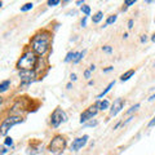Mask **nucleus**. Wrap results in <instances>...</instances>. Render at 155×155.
I'll use <instances>...</instances> for the list:
<instances>
[{
    "instance_id": "nucleus-32",
    "label": "nucleus",
    "mask_w": 155,
    "mask_h": 155,
    "mask_svg": "<svg viewBox=\"0 0 155 155\" xmlns=\"http://www.w3.org/2000/svg\"><path fill=\"white\" fill-rule=\"evenodd\" d=\"M70 79H71L72 81H75V80H76V75H75V74H71V75H70Z\"/></svg>"
},
{
    "instance_id": "nucleus-8",
    "label": "nucleus",
    "mask_w": 155,
    "mask_h": 155,
    "mask_svg": "<svg viewBox=\"0 0 155 155\" xmlns=\"http://www.w3.org/2000/svg\"><path fill=\"white\" fill-rule=\"evenodd\" d=\"M124 107V100L123 98H116L114 101V104L113 106H111V109H110V116L113 118V116H115L118 113H120L122 111V109Z\"/></svg>"
},
{
    "instance_id": "nucleus-35",
    "label": "nucleus",
    "mask_w": 155,
    "mask_h": 155,
    "mask_svg": "<svg viewBox=\"0 0 155 155\" xmlns=\"http://www.w3.org/2000/svg\"><path fill=\"white\" fill-rule=\"evenodd\" d=\"M76 4H78V5H81V4L84 5V2H83V0H79V2H76Z\"/></svg>"
},
{
    "instance_id": "nucleus-12",
    "label": "nucleus",
    "mask_w": 155,
    "mask_h": 155,
    "mask_svg": "<svg viewBox=\"0 0 155 155\" xmlns=\"http://www.w3.org/2000/svg\"><path fill=\"white\" fill-rule=\"evenodd\" d=\"M114 85H115V81H111V83H110V84H109L107 87H106V88H105V89H104L102 92H101V93H100L98 96H97V98H102V97H104V96H105L106 93H107V92H110V89L113 88Z\"/></svg>"
},
{
    "instance_id": "nucleus-11",
    "label": "nucleus",
    "mask_w": 155,
    "mask_h": 155,
    "mask_svg": "<svg viewBox=\"0 0 155 155\" xmlns=\"http://www.w3.org/2000/svg\"><path fill=\"white\" fill-rule=\"evenodd\" d=\"M134 75V70H128L127 72H124V74L120 76V80L122 81H127L128 79H130V78H132Z\"/></svg>"
},
{
    "instance_id": "nucleus-16",
    "label": "nucleus",
    "mask_w": 155,
    "mask_h": 155,
    "mask_svg": "<svg viewBox=\"0 0 155 155\" xmlns=\"http://www.w3.org/2000/svg\"><path fill=\"white\" fill-rule=\"evenodd\" d=\"M116 18H118V16L116 14H114V16H110V17H107V19H106V23L102 26V27H106V26H109V25H111V23H114L115 21H116Z\"/></svg>"
},
{
    "instance_id": "nucleus-5",
    "label": "nucleus",
    "mask_w": 155,
    "mask_h": 155,
    "mask_svg": "<svg viewBox=\"0 0 155 155\" xmlns=\"http://www.w3.org/2000/svg\"><path fill=\"white\" fill-rule=\"evenodd\" d=\"M67 122V115L66 113L62 109L57 107L54 111L52 113V116H51V124L53 128H58L62 123Z\"/></svg>"
},
{
    "instance_id": "nucleus-24",
    "label": "nucleus",
    "mask_w": 155,
    "mask_h": 155,
    "mask_svg": "<svg viewBox=\"0 0 155 155\" xmlns=\"http://www.w3.org/2000/svg\"><path fill=\"white\" fill-rule=\"evenodd\" d=\"M102 51L106 52V53H111L113 52V48H111L110 45H105V47H102Z\"/></svg>"
},
{
    "instance_id": "nucleus-26",
    "label": "nucleus",
    "mask_w": 155,
    "mask_h": 155,
    "mask_svg": "<svg viewBox=\"0 0 155 155\" xmlns=\"http://www.w3.org/2000/svg\"><path fill=\"white\" fill-rule=\"evenodd\" d=\"M147 125H149V127H155V116H154V118H153L151 120H150Z\"/></svg>"
},
{
    "instance_id": "nucleus-18",
    "label": "nucleus",
    "mask_w": 155,
    "mask_h": 155,
    "mask_svg": "<svg viewBox=\"0 0 155 155\" xmlns=\"http://www.w3.org/2000/svg\"><path fill=\"white\" fill-rule=\"evenodd\" d=\"M32 7H34L32 3H26L25 5L21 7V12H27V11H30V9H32Z\"/></svg>"
},
{
    "instance_id": "nucleus-33",
    "label": "nucleus",
    "mask_w": 155,
    "mask_h": 155,
    "mask_svg": "<svg viewBox=\"0 0 155 155\" xmlns=\"http://www.w3.org/2000/svg\"><path fill=\"white\" fill-rule=\"evenodd\" d=\"M113 69H114V67H113V66H110V67H107V69H105V70H104V72H109V71H111Z\"/></svg>"
},
{
    "instance_id": "nucleus-3",
    "label": "nucleus",
    "mask_w": 155,
    "mask_h": 155,
    "mask_svg": "<svg viewBox=\"0 0 155 155\" xmlns=\"http://www.w3.org/2000/svg\"><path fill=\"white\" fill-rule=\"evenodd\" d=\"M65 149H66V140L64 136H61V134H56L54 137L52 138L49 146H48V150L54 155L62 154L65 151Z\"/></svg>"
},
{
    "instance_id": "nucleus-19",
    "label": "nucleus",
    "mask_w": 155,
    "mask_h": 155,
    "mask_svg": "<svg viewBox=\"0 0 155 155\" xmlns=\"http://www.w3.org/2000/svg\"><path fill=\"white\" fill-rule=\"evenodd\" d=\"M80 11H81V12H83V13L85 14V17H88L89 14H91V8H89L88 5H81Z\"/></svg>"
},
{
    "instance_id": "nucleus-22",
    "label": "nucleus",
    "mask_w": 155,
    "mask_h": 155,
    "mask_svg": "<svg viewBox=\"0 0 155 155\" xmlns=\"http://www.w3.org/2000/svg\"><path fill=\"white\" fill-rule=\"evenodd\" d=\"M60 4V0H48V5L49 7H56Z\"/></svg>"
},
{
    "instance_id": "nucleus-1",
    "label": "nucleus",
    "mask_w": 155,
    "mask_h": 155,
    "mask_svg": "<svg viewBox=\"0 0 155 155\" xmlns=\"http://www.w3.org/2000/svg\"><path fill=\"white\" fill-rule=\"evenodd\" d=\"M52 41V34L47 30H43L40 32L35 34L31 39V49L36 53L39 57H43L49 51Z\"/></svg>"
},
{
    "instance_id": "nucleus-13",
    "label": "nucleus",
    "mask_w": 155,
    "mask_h": 155,
    "mask_svg": "<svg viewBox=\"0 0 155 155\" xmlns=\"http://www.w3.org/2000/svg\"><path fill=\"white\" fill-rule=\"evenodd\" d=\"M102 18H104V13L102 12H97V13L93 14V17H92V22H93V23H98Z\"/></svg>"
},
{
    "instance_id": "nucleus-38",
    "label": "nucleus",
    "mask_w": 155,
    "mask_h": 155,
    "mask_svg": "<svg viewBox=\"0 0 155 155\" xmlns=\"http://www.w3.org/2000/svg\"><path fill=\"white\" fill-rule=\"evenodd\" d=\"M66 88H67V89H70V88H71V83L67 84V85H66Z\"/></svg>"
},
{
    "instance_id": "nucleus-7",
    "label": "nucleus",
    "mask_w": 155,
    "mask_h": 155,
    "mask_svg": "<svg viewBox=\"0 0 155 155\" xmlns=\"http://www.w3.org/2000/svg\"><path fill=\"white\" fill-rule=\"evenodd\" d=\"M98 110H100V109H98V106H97V104L89 106V107L85 111H83V113H81V115H80V123L83 124V123H85V122H88V120L93 119L94 116L97 115V113H98Z\"/></svg>"
},
{
    "instance_id": "nucleus-29",
    "label": "nucleus",
    "mask_w": 155,
    "mask_h": 155,
    "mask_svg": "<svg viewBox=\"0 0 155 155\" xmlns=\"http://www.w3.org/2000/svg\"><path fill=\"white\" fill-rule=\"evenodd\" d=\"M133 27V19H129L128 21V28H132Z\"/></svg>"
},
{
    "instance_id": "nucleus-2",
    "label": "nucleus",
    "mask_w": 155,
    "mask_h": 155,
    "mask_svg": "<svg viewBox=\"0 0 155 155\" xmlns=\"http://www.w3.org/2000/svg\"><path fill=\"white\" fill-rule=\"evenodd\" d=\"M38 54L32 49L26 51L21 58L17 61V69L21 70H35L36 64H38Z\"/></svg>"
},
{
    "instance_id": "nucleus-20",
    "label": "nucleus",
    "mask_w": 155,
    "mask_h": 155,
    "mask_svg": "<svg viewBox=\"0 0 155 155\" xmlns=\"http://www.w3.org/2000/svg\"><path fill=\"white\" fill-rule=\"evenodd\" d=\"M74 58H75V52H69L67 53V56L65 58V62H70L71 60L74 61Z\"/></svg>"
},
{
    "instance_id": "nucleus-34",
    "label": "nucleus",
    "mask_w": 155,
    "mask_h": 155,
    "mask_svg": "<svg viewBox=\"0 0 155 155\" xmlns=\"http://www.w3.org/2000/svg\"><path fill=\"white\" fill-rule=\"evenodd\" d=\"M89 70H91V71H94V70H96V66H94V65H91V66H89Z\"/></svg>"
},
{
    "instance_id": "nucleus-36",
    "label": "nucleus",
    "mask_w": 155,
    "mask_h": 155,
    "mask_svg": "<svg viewBox=\"0 0 155 155\" xmlns=\"http://www.w3.org/2000/svg\"><path fill=\"white\" fill-rule=\"evenodd\" d=\"M154 100H155V94H153V96L149 98V101H154Z\"/></svg>"
},
{
    "instance_id": "nucleus-30",
    "label": "nucleus",
    "mask_w": 155,
    "mask_h": 155,
    "mask_svg": "<svg viewBox=\"0 0 155 155\" xmlns=\"http://www.w3.org/2000/svg\"><path fill=\"white\" fill-rule=\"evenodd\" d=\"M8 151V149L5 147V146H3V149H2V153H0V155H4V154H5Z\"/></svg>"
},
{
    "instance_id": "nucleus-4",
    "label": "nucleus",
    "mask_w": 155,
    "mask_h": 155,
    "mask_svg": "<svg viewBox=\"0 0 155 155\" xmlns=\"http://www.w3.org/2000/svg\"><path fill=\"white\" fill-rule=\"evenodd\" d=\"M22 122H23V119L21 118V116H18V115L7 116V118L3 120L2 125H0V134H2V136H7L9 129H11L12 127H14V125L22 123Z\"/></svg>"
},
{
    "instance_id": "nucleus-31",
    "label": "nucleus",
    "mask_w": 155,
    "mask_h": 155,
    "mask_svg": "<svg viewBox=\"0 0 155 155\" xmlns=\"http://www.w3.org/2000/svg\"><path fill=\"white\" fill-rule=\"evenodd\" d=\"M146 40H147L146 35H142V38H141V43H146Z\"/></svg>"
},
{
    "instance_id": "nucleus-15",
    "label": "nucleus",
    "mask_w": 155,
    "mask_h": 155,
    "mask_svg": "<svg viewBox=\"0 0 155 155\" xmlns=\"http://www.w3.org/2000/svg\"><path fill=\"white\" fill-rule=\"evenodd\" d=\"M85 52H87V51L79 52V53H78V52H75V58H74V61H72V62H74V64H78V62H80V61H81V58L84 57Z\"/></svg>"
},
{
    "instance_id": "nucleus-25",
    "label": "nucleus",
    "mask_w": 155,
    "mask_h": 155,
    "mask_svg": "<svg viewBox=\"0 0 155 155\" xmlns=\"http://www.w3.org/2000/svg\"><path fill=\"white\" fill-rule=\"evenodd\" d=\"M91 72H92V71H91L89 69L84 71V76H85V79H89V78H91Z\"/></svg>"
},
{
    "instance_id": "nucleus-9",
    "label": "nucleus",
    "mask_w": 155,
    "mask_h": 155,
    "mask_svg": "<svg viewBox=\"0 0 155 155\" xmlns=\"http://www.w3.org/2000/svg\"><path fill=\"white\" fill-rule=\"evenodd\" d=\"M88 136L87 134H84L83 137H79V138H75L74 141H72V143H71V150L72 151H78L79 149H81L83 146H85V143H87V141H88Z\"/></svg>"
},
{
    "instance_id": "nucleus-27",
    "label": "nucleus",
    "mask_w": 155,
    "mask_h": 155,
    "mask_svg": "<svg viewBox=\"0 0 155 155\" xmlns=\"http://www.w3.org/2000/svg\"><path fill=\"white\" fill-rule=\"evenodd\" d=\"M94 125H97V122L94 120V122H91V123H88V124H85L84 127H94Z\"/></svg>"
},
{
    "instance_id": "nucleus-6",
    "label": "nucleus",
    "mask_w": 155,
    "mask_h": 155,
    "mask_svg": "<svg viewBox=\"0 0 155 155\" xmlns=\"http://www.w3.org/2000/svg\"><path fill=\"white\" fill-rule=\"evenodd\" d=\"M38 78L35 70H21L19 71V79H21V87L30 85Z\"/></svg>"
},
{
    "instance_id": "nucleus-37",
    "label": "nucleus",
    "mask_w": 155,
    "mask_h": 155,
    "mask_svg": "<svg viewBox=\"0 0 155 155\" xmlns=\"http://www.w3.org/2000/svg\"><path fill=\"white\" fill-rule=\"evenodd\" d=\"M67 14H69V16H71V14H76V12H75V11H72V12H69Z\"/></svg>"
},
{
    "instance_id": "nucleus-40",
    "label": "nucleus",
    "mask_w": 155,
    "mask_h": 155,
    "mask_svg": "<svg viewBox=\"0 0 155 155\" xmlns=\"http://www.w3.org/2000/svg\"><path fill=\"white\" fill-rule=\"evenodd\" d=\"M154 67H155V64H154Z\"/></svg>"
},
{
    "instance_id": "nucleus-21",
    "label": "nucleus",
    "mask_w": 155,
    "mask_h": 155,
    "mask_svg": "<svg viewBox=\"0 0 155 155\" xmlns=\"http://www.w3.org/2000/svg\"><path fill=\"white\" fill-rule=\"evenodd\" d=\"M4 146H13V138L5 137V140H4Z\"/></svg>"
},
{
    "instance_id": "nucleus-39",
    "label": "nucleus",
    "mask_w": 155,
    "mask_h": 155,
    "mask_svg": "<svg viewBox=\"0 0 155 155\" xmlns=\"http://www.w3.org/2000/svg\"><path fill=\"white\" fill-rule=\"evenodd\" d=\"M151 40H153V41H154V43H155V34H154V35H153V36H151Z\"/></svg>"
},
{
    "instance_id": "nucleus-17",
    "label": "nucleus",
    "mask_w": 155,
    "mask_h": 155,
    "mask_svg": "<svg viewBox=\"0 0 155 155\" xmlns=\"http://www.w3.org/2000/svg\"><path fill=\"white\" fill-rule=\"evenodd\" d=\"M138 107H140V104H136L134 106H132V107H130L127 113H125V115H132L133 113H136V111L138 110Z\"/></svg>"
},
{
    "instance_id": "nucleus-10",
    "label": "nucleus",
    "mask_w": 155,
    "mask_h": 155,
    "mask_svg": "<svg viewBox=\"0 0 155 155\" xmlns=\"http://www.w3.org/2000/svg\"><path fill=\"white\" fill-rule=\"evenodd\" d=\"M97 106H98V109L100 110H107L109 109V106H110V102L107 100H100V101H97Z\"/></svg>"
},
{
    "instance_id": "nucleus-28",
    "label": "nucleus",
    "mask_w": 155,
    "mask_h": 155,
    "mask_svg": "<svg viewBox=\"0 0 155 155\" xmlns=\"http://www.w3.org/2000/svg\"><path fill=\"white\" fill-rule=\"evenodd\" d=\"M81 26H83V27L87 26V17H84L83 19H81Z\"/></svg>"
},
{
    "instance_id": "nucleus-23",
    "label": "nucleus",
    "mask_w": 155,
    "mask_h": 155,
    "mask_svg": "<svg viewBox=\"0 0 155 155\" xmlns=\"http://www.w3.org/2000/svg\"><path fill=\"white\" fill-rule=\"evenodd\" d=\"M133 4H136V0H125L124 2L125 7H130V5H133Z\"/></svg>"
},
{
    "instance_id": "nucleus-14",
    "label": "nucleus",
    "mask_w": 155,
    "mask_h": 155,
    "mask_svg": "<svg viewBox=\"0 0 155 155\" xmlns=\"http://www.w3.org/2000/svg\"><path fill=\"white\" fill-rule=\"evenodd\" d=\"M9 87H11V80H4V81H2L0 83V92H5Z\"/></svg>"
}]
</instances>
